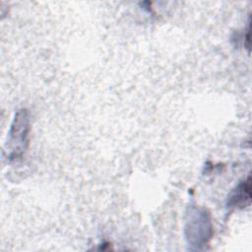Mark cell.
Returning <instances> with one entry per match:
<instances>
[{"label": "cell", "instance_id": "1", "mask_svg": "<svg viewBox=\"0 0 252 252\" xmlns=\"http://www.w3.org/2000/svg\"><path fill=\"white\" fill-rule=\"evenodd\" d=\"M184 235L191 250H204L214 235L210 212L204 207L191 206L187 213Z\"/></svg>", "mask_w": 252, "mask_h": 252}, {"label": "cell", "instance_id": "2", "mask_svg": "<svg viewBox=\"0 0 252 252\" xmlns=\"http://www.w3.org/2000/svg\"><path fill=\"white\" fill-rule=\"evenodd\" d=\"M30 118L27 109L17 111L7 141V150L9 149V158L16 159L21 158L29 144Z\"/></svg>", "mask_w": 252, "mask_h": 252}, {"label": "cell", "instance_id": "3", "mask_svg": "<svg viewBox=\"0 0 252 252\" xmlns=\"http://www.w3.org/2000/svg\"><path fill=\"white\" fill-rule=\"evenodd\" d=\"M251 203V177L248 175L229 193L226 205L228 208L244 209Z\"/></svg>", "mask_w": 252, "mask_h": 252}]
</instances>
